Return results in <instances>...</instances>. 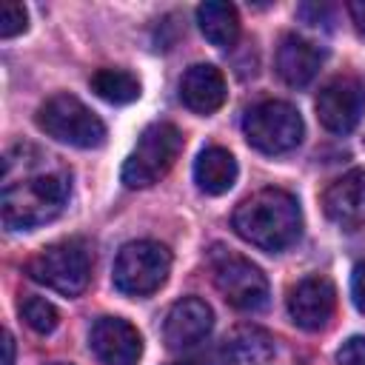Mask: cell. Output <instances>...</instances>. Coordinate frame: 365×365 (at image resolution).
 Returning <instances> with one entry per match:
<instances>
[{"label":"cell","mask_w":365,"mask_h":365,"mask_svg":"<svg viewBox=\"0 0 365 365\" xmlns=\"http://www.w3.org/2000/svg\"><path fill=\"white\" fill-rule=\"evenodd\" d=\"M71 177L54 157L34 145H14L3 160L0 214L9 231H29L51 222L68 202Z\"/></svg>","instance_id":"1"},{"label":"cell","mask_w":365,"mask_h":365,"mask_svg":"<svg viewBox=\"0 0 365 365\" xmlns=\"http://www.w3.org/2000/svg\"><path fill=\"white\" fill-rule=\"evenodd\" d=\"M234 231L259 251L279 254L302 234V208L285 188H259L231 214Z\"/></svg>","instance_id":"2"},{"label":"cell","mask_w":365,"mask_h":365,"mask_svg":"<svg viewBox=\"0 0 365 365\" xmlns=\"http://www.w3.org/2000/svg\"><path fill=\"white\" fill-rule=\"evenodd\" d=\"M26 274L63 297H80L91 279V251L83 240L51 242L26 262Z\"/></svg>","instance_id":"3"},{"label":"cell","mask_w":365,"mask_h":365,"mask_svg":"<svg viewBox=\"0 0 365 365\" xmlns=\"http://www.w3.org/2000/svg\"><path fill=\"white\" fill-rule=\"evenodd\" d=\"M182 151V131L174 123H151L137 137L134 151L125 157L120 180L128 188H148L177 163Z\"/></svg>","instance_id":"4"},{"label":"cell","mask_w":365,"mask_h":365,"mask_svg":"<svg viewBox=\"0 0 365 365\" xmlns=\"http://www.w3.org/2000/svg\"><path fill=\"white\" fill-rule=\"evenodd\" d=\"M171 274V251L154 240H134L117 251L114 288L125 297H148L165 285Z\"/></svg>","instance_id":"5"},{"label":"cell","mask_w":365,"mask_h":365,"mask_svg":"<svg viewBox=\"0 0 365 365\" xmlns=\"http://www.w3.org/2000/svg\"><path fill=\"white\" fill-rule=\"evenodd\" d=\"M37 128L74 148H97L106 143L103 120L74 94H54L37 108Z\"/></svg>","instance_id":"6"},{"label":"cell","mask_w":365,"mask_h":365,"mask_svg":"<svg viewBox=\"0 0 365 365\" xmlns=\"http://www.w3.org/2000/svg\"><path fill=\"white\" fill-rule=\"evenodd\" d=\"M242 131L248 145L262 154H285L302 143L305 123L297 106L285 100H262L245 111Z\"/></svg>","instance_id":"7"},{"label":"cell","mask_w":365,"mask_h":365,"mask_svg":"<svg viewBox=\"0 0 365 365\" xmlns=\"http://www.w3.org/2000/svg\"><path fill=\"white\" fill-rule=\"evenodd\" d=\"M211 271L217 291L237 311H259L268 302V279L251 259L234 251H220L211 257Z\"/></svg>","instance_id":"8"},{"label":"cell","mask_w":365,"mask_h":365,"mask_svg":"<svg viewBox=\"0 0 365 365\" xmlns=\"http://www.w3.org/2000/svg\"><path fill=\"white\" fill-rule=\"evenodd\" d=\"M365 114V83L342 74L328 80L317 94V117L334 134H348Z\"/></svg>","instance_id":"9"},{"label":"cell","mask_w":365,"mask_h":365,"mask_svg":"<svg viewBox=\"0 0 365 365\" xmlns=\"http://www.w3.org/2000/svg\"><path fill=\"white\" fill-rule=\"evenodd\" d=\"M336 308V288L328 277H305L288 294V314L302 331H322Z\"/></svg>","instance_id":"10"},{"label":"cell","mask_w":365,"mask_h":365,"mask_svg":"<svg viewBox=\"0 0 365 365\" xmlns=\"http://www.w3.org/2000/svg\"><path fill=\"white\" fill-rule=\"evenodd\" d=\"M88 345L103 365H137L143 356V336L123 317H100L91 325Z\"/></svg>","instance_id":"11"},{"label":"cell","mask_w":365,"mask_h":365,"mask_svg":"<svg viewBox=\"0 0 365 365\" xmlns=\"http://www.w3.org/2000/svg\"><path fill=\"white\" fill-rule=\"evenodd\" d=\"M214 328V311L200 297H182L177 299L163 322V339L171 351L194 348L200 345Z\"/></svg>","instance_id":"12"},{"label":"cell","mask_w":365,"mask_h":365,"mask_svg":"<svg viewBox=\"0 0 365 365\" xmlns=\"http://www.w3.org/2000/svg\"><path fill=\"white\" fill-rule=\"evenodd\" d=\"M322 211L331 222L342 228H356L365 222V168H354L336 177L322 194Z\"/></svg>","instance_id":"13"},{"label":"cell","mask_w":365,"mask_h":365,"mask_svg":"<svg viewBox=\"0 0 365 365\" xmlns=\"http://www.w3.org/2000/svg\"><path fill=\"white\" fill-rule=\"evenodd\" d=\"M322 60H325V51L314 40L299 34H285L277 48V74L282 77L285 86L302 88L317 77Z\"/></svg>","instance_id":"14"},{"label":"cell","mask_w":365,"mask_h":365,"mask_svg":"<svg viewBox=\"0 0 365 365\" xmlns=\"http://www.w3.org/2000/svg\"><path fill=\"white\" fill-rule=\"evenodd\" d=\"M228 97L225 77L211 63H194L180 80V100L194 114H214Z\"/></svg>","instance_id":"15"},{"label":"cell","mask_w":365,"mask_h":365,"mask_svg":"<svg viewBox=\"0 0 365 365\" xmlns=\"http://www.w3.org/2000/svg\"><path fill=\"white\" fill-rule=\"evenodd\" d=\"M277 345L274 336L259 325H237L222 339V356L228 365H268Z\"/></svg>","instance_id":"16"},{"label":"cell","mask_w":365,"mask_h":365,"mask_svg":"<svg viewBox=\"0 0 365 365\" xmlns=\"http://www.w3.org/2000/svg\"><path fill=\"white\" fill-rule=\"evenodd\" d=\"M237 160L228 148H220V145H208L197 154L194 160V182L200 191L217 197V194H225L234 182H237Z\"/></svg>","instance_id":"17"},{"label":"cell","mask_w":365,"mask_h":365,"mask_svg":"<svg viewBox=\"0 0 365 365\" xmlns=\"http://www.w3.org/2000/svg\"><path fill=\"white\" fill-rule=\"evenodd\" d=\"M197 26L202 37L217 48H231L240 40V14L231 3L208 0L197 6Z\"/></svg>","instance_id":"18"},{"label":"cell","mask_w":365,"mask_h":365,"mask_svg":"<svg viewBox=\"0 0 365 365\" xmlns=\"http://www.w3.org/2000/svg\"><path fill=\"white\" fill-rule=\"evenodd\" d=\"M91 91L106 103L125 106L140 97V80L125 68H100L91 74Z\"/></svg>","instance_id":"19"},{"label":"cell","mask_w":365,"mask_h":365,"mask_svg":"<svg viewBox=\"0 0 365 365\" xmlns=\"http://www.w3.org/2000/svg\"><path fill=\"white\" fill-rule=\"evenodd\" d=\"M20 317L37 334H51L60 325L57 308L48 299H43V297H26V299H20Z\"/></svg>","instance_id":"20"},{"label":"cell","mask_w":365,"mask_h":365,"mask_svg":"<svg viewBox=\"0 0 365 365\" xmlns=\"http://www.w3.org/2000/svg\"><path fill=\"white\" fill-rule=\"evenodd\" d=\"M29 29V11H26V6H20V3H3L0 6V37L3 40H11V37H17V34H23Z\"/></svg>","instance_id":"21"},{"label":"cell","mask_w":365,"mask_h":365,"mask_svg":"<svg viewBox=\"0 0 365 365\" xmlns=\"http://www.w3.org/2000/svg\"><path fill=\"white\" fill-rule=\"evenodd\" d=\"M336 365H365V336H351L336 351Z\"/></svg>","instance_id":"22"},{"label":"cell","mask_w":365,"mask_h":365,"mask_svg":"<svg viewBox=\"0 0 365 365\" xmlns=\"http://www.w3.org/2000/svg\"><path fill=\"white\" fill-rule=\"evenodd\" d=\"M351 299H354L356 311L365 314V259L356 262L351 271Z\"/></svg>","instance_id":"23"},{"label":"cell","mask_w":365,"mask_h":365,"mask_svg":"<svg viewBox=\"0 0 365 365\" xmlns=\"http://www.w3.org/2000/svg\"><path fill=\"white\" fill-rule=\"evenodd\" d=\"M348 11H351V20H354L356 31L365 34V0H351L348 3Z\"/></svg>","instance_id":"24"},{"label":"cell","mask_w":365,"mask_h":365,"mask_svg":"<svg viewBox=\"0 0 365 365\" xmlns=\"http://www.w3.org/2000/svg\"><path fill=\"white\" fill-rule=\"evenodd\" d=\"M3 365H14V336H11V331H3Z\"/></svg>","instance_id":"25"},{"label":"cell","mask_w":365,"mask_h":365,"mask_svg":"<svg viewBox=\"0 0 365 365\" xmlns=\"http://www.w3.org/2000/svg\"><path fill=\"white\" fill-rule=\"evenodd\" d=\"M171 365H194V362H171Z\"/></svg>","instance_id":"26"},{"label":"cell","mask_w":365,"mask_h":365,"mask_svg":"<svg viewBox=\"0 0 365 365\" xmlns=\"http://www.w3.org/2000/svg\"><path fill=\"white\" fill-rule=\"evenodd\" d=\"M51 365H71V362H51Z\"/></svg>","instance_id":"27"}]
</instances>
